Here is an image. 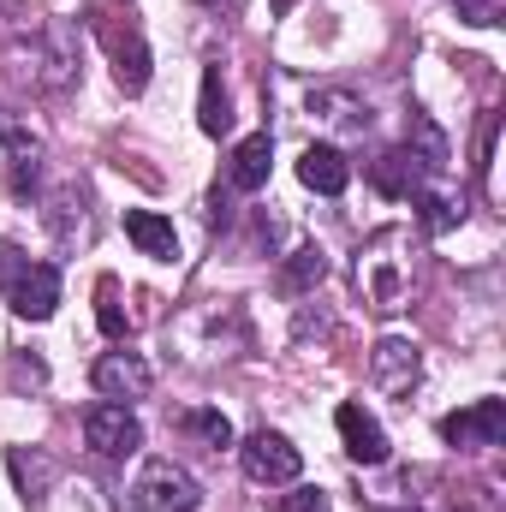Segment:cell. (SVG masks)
Segmentation results:
<instances>
[{"label": "cell", "mask_w": 506, "mask_h": 512, "mask_svg": "<svg viewBox=\"0 0 506 512\" xmlns=\"http://www.w3.org/2000/svg\"><path fill=\"white\" fill-rule=\"evenodd\" d=\"M84 441H90V453H102V459H131V453L143 447V423H137L131 405L102 399V405L84 411Z\"/></svg>", "instance_id": "8992f818"}, {"label": "cell", "mask_w": 506, "mask_h": 512, "mask_svg": "<svg viewBox=\"0 0 506 512\" xmlns=\"http://www.w3.org/2000/svg\"><path fill=\"white\" fill-rule=\"evenodd\" d=\"M197 126L209 131V137H227V131H233V96H227V84H221V66H209V72H203Z\"/></svg>", "instance_id": "ffe728a7"}, {"label": "cell", "mask_w": 506, "mask_h": 512, "mask_svg": "<svg viewBox=\"0 0 506 512\" xmlns=\"http://www.w3.org/2000/svg\"><path fill=\"white\" fill-rule=\"evenodd\" d=\"M0 292H6V304H12V316L48 322L54 304H60V268H54V262H18V268L0 280Z\"/></svg>", "instance_id": "277c9868"}, {"label": "cell", "mask_w": 506, "mask_h": 512, "mask_svg": "<svg viewBox=\"0 0 506 512\" xmlns=\"http://www.w3.org/2000/svg\"><path fill=\"white\" fill-rule=\"evenodd\" d=\"M376 512H417V507H376Z\"/></svg>", "instance_id": "f546056e"}, {"label": "cell", "mask_w": 506, "mask_h": 512, "mask_svg": "<svg viewBox=\"0 0 506 512\" xmlns=\"http://www.w3.org/2000/svg\"><path fill=\"white\" fill-rule=\"evenodd\" d=\"M453 6H459V18L477 24V30H495L506 18V0H453Z\"/></svg>", "instance_id": "d4e9b609"}, {"label": "cell", "mask_w": 506, "mask_h": 512, "mask_svg": "<svg viewBox=\"0 0 506 512\" xmlns=\"http://www.w3.org/2000/svg\"><path fill=\"white\" fill-rule=\"evenodd\" d=\"M411 209H417V227H423V233H435V239H441V233H453V227L465 221V197H453V191H429V185L411 197Z\"/></svg>", "instance_id": "d6986e66"}, {"label": "cell", "mask_w": 506, "mask_h": 512, "mask_svg": "<svg viewBox=\"0 0 506 512\" xmlns=\"http://www.w3.org/2000/svg\"><path fill=\"white\" fill-rule=\"evenodd\" d=\"M96 322L108 340H126V310H120V280H102L96 286Z\"/></svg>", "instance_id": "603a6c76"}, {"label": "cell", "mask_w": 506, "mask_h": 512, "mask_svg": "<svg viewBox=\"0 0 506 512\" xmlns=\"http://www.w3.org/2000/svg\"><path fill=\"white\" fill-rule=\"evenodd\" d=\"M334 429H340V441H346V453L358 459V465H387V429H381L376 417L358 405V399H346L340 411H334Z\"/></svg>", "instance_id": "ba28073f"}, {"label": "cell", "mask_w": 506, "mask_h": 512, "mask_svg": "<svg viewBox=\"0 0 506 512\" xmlns=\"http://www.w3.org/2000/svg\"><path fill=\"white\" fill-rule=\"evenodd\" d=\"M179 429H185L197 447H209V453H227V447H233V423H227L221 411H209V405L185 411V417H179Z\"/></svg>", "instance_id": "7402d4cb"}, {"label": "cell", "mask_w": 506, "mask_h": 512, "mask_svg": "<svg viewBox=\"0 0 506 512\" xmlns=\"http://www.w3.org/2000/svg\"><path fill=\"white\" fill-rule=\"evenodd\" d=\"M6 66H12V78H18L24 90L60 96V90H72V78H78V48H72L66 30H36V36H18V42L6 48Z\"/></svg>", "instance_id": "6da1fadb"}, {"label": "cell", "mask_w": 506, "mask_h": 512, "mask_svg": "<svg viewBox=\"0 0 506 512\" xmlns=\"http://www.w3.org/2000/svg\"><path fill=\"white\" fill-rule=\"evenodd\" d=\"M203 6H221V12H239L245 0H203Z\"/></svg>", "instance_id": "f1b7e54d"}, {"label": "cell", "mask_w": 506, "mask_h": 512, "mask_svg": "<svg viewBox=\"0 0 506 512\" xmlns=\"http://www.w3.org/2000/svg\"><path fill=\"white\" fill-rule=\"evenodd\" d=\"M126 239L143 256H155V262H173V256H179V233H173V221L155 215V209H131L126 215Z\"/></svg>", "instance_id": "2e32d148"}, {"label": "cell", "mask_w": 506, "mask_h": 512, "mask_svg": "<svg viewBox=\"0 0 506 512\" xmlns=\"http://www.w3.org/2000/svg\"><path fill=\"white\" fill-rule=\"evenodd\" d=\"M423 376V364H417V346L411 340H399V334H387L376 352H370V382L381 393H411Z\"/></svg>", "instance_id": "8fae6325"}, {"label": "cell", "mask_w": 506, "mask_h": 512, "mask_svg": "<svg viewBox=\"0 0 506 512\" xmlns=\"http://www.w3.org/2000/svg\"><path fill=\"white\" fill-rule=\"evenodd\" d=\"M90 382H96L102 399L131 405V399H143V393L155 387V376H149V364H143L137 352H102V358H96V370H90Z\"/></svg>", "instance_id": "52a82bcc"}, {"label": "cell", "mask_w": 506, "mask_h": 512, "mask_svg": "<svg viewBox=\"0 0 506 512\" xmlns=\"http://www.w3.org/2000/svg\"><path fill=\"white\" fill-rule=\"evenodd\" d=\"M328 280V251L322 245H298V251L280 262V292L286 298H304V292H316Z\"/></svg>", "instance_id": "ac0fdd59"}, {"label": "cell", "mask_w": 506, "mask_h": 512, "mask_svg": "<svg viewBox=\"0 0 506 512\" xmlns=\"http://www.w3.org/2000/svg\"><path fill=\"white\" fill-rule=\"evenodd\" d=\"M6 191H12L18 203L42 191V167H36V149H24L18 161H6Z\"/></svg>", "instance_id": "cb8c5ba5"}, {"label": "cell", "mask_w": 506, "mask_h": 512, "mask_svg": "<svg viewBox=\"0 0 506 512\" xmlns=\"http://www.w3.org/2000/svg\"><path fill=\"white\" fill-rule=\"evenodd\" d=\"M399 149H405V155H411V161H417L429 179H435V173H447V161H453V143H447V131L435 126L429 114H417V108H411V126H405V143H399Z\"/></svg>", "instance_id": "5bb4252c"}, {"label": "cell", "mask_w": 506, "mask_h": 512, "mask_svg": "<svg viewBox=\"0 0 506 512\" xmlns=\"http://www.w3.org/2000/svg\"><path fill=\"white\" fill-rule=\"evenodd\" d=\"M48 233H54V245H78L90 233V215H84V191L78 185H60L48 197Z\"/></svg>", "instance_id": "e0dca14e"}, {"label": "cell", "mask_w": 506, "mask_h": 512, "mask_svg": "<svg viewBox=\"0 0 506 512\" xmlns=\"http://www.w3.org/2000/svg\"><path fill=\"white\" fill-rule=\"evenodd\" d=\"M0 149H12V155L36 149V143H30V126H24V120H18V114L6 108V102H0Z\"/></svg>", "instance_id": "484cf974"}, {"label": "cell", "mask_w": 506, "mask_h": 512, "mask_svg": "<svg viewBox=\"0 0 506 512\" xmlns=\"http://www.w3.org/2000/svg\"><path fill=\"white\" fill-rule=\"evenodd\" d=\"M298 179H304L310 191H322V197H340V191L352 185V161H346L334 143H310V149L298 155Z\"/></svg>", "instance_id": "4fadbf2b"}, {"label": "cell", "mask_w": 506, "mask_h": 512, "mask_svg": "<svg viewBox=\"0 0 506 512\" xmlns=\"http://www.w3.org/2000/svg\"><path fill=\"white\" fill-rule=\"evenodd\" d=\"M441 441L459 447V453H489L506 441V399H477L465 411H447L441 417Z\"/></svg>", "instance_id": "5b68a950"}, {"label": "cell", "mask_w": 506, "mask_h": 512, "mask_svg": "<svg viewBox=\"0 0 506 512\" xmlns=\"http://www.w3.org/2000/svg\"><path fill=\"white\" fill-rule=\"evenodd\" d=\"M268 167H274V137H268V131H251V137H239L233 155H227V185H233V191H262V185H268Z\"/></svg>", "instance_id": "7c38bea8"}, {"label": "cell", "mask_w": 506, "mask_h": 512, "mask_svg": "<svg viewBox=\"0 0 506 512\" xmlns=\"http://www.w3.org/2000/svg\"><path fill=\"white\" fill-rule=\"evenodd\" d=\"M102 42H108V60H114V78L126 96H143L149 90V42L137 30H120V24H102Z\"/></svg>", "instance_id": "9c48e42d"}, {"label": "cell", "mask_w": 506, "mask_h": 512, "mask_svg": "<svg viewBox=\"0 0 506 512\" xmlns=\"http://www.w3.org/2000/svg\"><path fill=\"white\" fill-rule=\"evenodd\" d=\"M131 507L137 512H197L203 507V489H197V477H191L185 465L149 459V465L137 471V483H131Z\"/></svg>", "instance_id": "7a4b0ae2"}, {"label": "cell", "mask_w": 506, "mask_h": 512, "mask_svg": "<svg viewBox=\"0 0 506 512\" xmlns=\"http://www.w3.org/2000/svg\"><path fill=\"white\" fill-rule=\"evenodd\" d=\"M310 114L328 120V126H346V131H364L370 126V108L346 90H310Z\"/></svg>", "instance_id": "44dd1931"}, {"label": "cell", "mask_w": 506, "mask_h": 512, "mask_svg": "<svg viewBox=\"0 0 506 512\" xmlns=\"http://www.w3.org/2000/svg\"><path fill=\"white\" fill-rule=\"evenodd\" d=\"M6 471H12V489H18L24 507H42L48 489L60 483V459H48L42 447H12L6 453Z\"/></svg>", "instance_id": "30bf717a"}, {"label": "cell", "mask_w": 506, "mask_h": 512, "mask_svg": "<svg viewBox=\"0 0 506 512\" xmlns=\"http://www.w3.org/2000/svg\"><path fill=\"white\" fill-rule=\"evenodd\" d=\"M12 376H18V382H30V387H42V382H48V370H42L36 358H30V364L18 358V364H12Z\"/></svg>", "instance_id": "83f0119b"}, {"label": "cell", "mask_w": 506, "mask_h": 512, "mask_svg": "<svg viewBox=\"0 0 506 512\" xmlns=\"http://www.w3.org/2000/svg\"><path fill=\"white\" fill-rule=\"evenodd\" d=\"M280 512H334V507H328L322 489H292V495L280 501Z\"/></svg>", "instance_id": "4316f807"}, {"label": "cell", "mask_w": 506, "mask_h": 512, "mask_svg": "<svg viewBox=\"0 0 506 512\" xmlns=\"http://www.w3.org/2000/svg\"><path fill=\"white\" fill-rule=\"evenodd\" d=\"M239 465H245V477L251 483H298V471H304V453L280 435V429H251L245 441H239Z\"/></svg>", "instance_id": "3957f363"}, {"label": "cell", "mask_w": 506, "mask_h": 512, "mask_svg": "<svg viewBox=\"0 0 506 512\" xmlns=\"http://www.w3.org/2000/svg\"><path fill=\"white\" fill-rule=\"evenodd\" d=\"M370 185H376L381 197H417V191L429 185V173H423L405 149H381L376 161H370Z\"/></svg>", "instance_id": "9a60e30c"}]
</instances>
